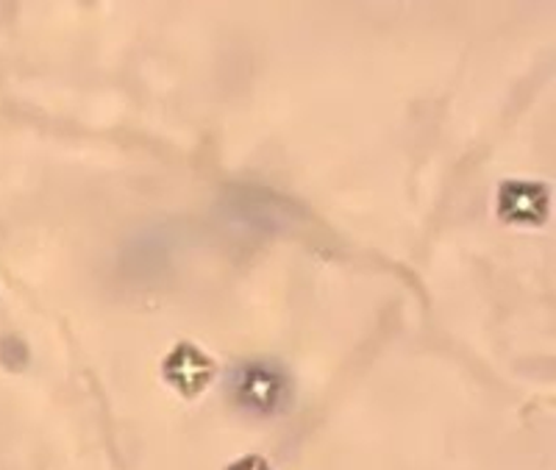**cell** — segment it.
Wrapping results in <instances>:
<instances>
[{
  "label": "cell",
  "mask_w": 556,
  "mask_h": 470,
  "mask_svg": "<svg viewBox=\"0 0 556 470\" xmlns=\"http://www.w3.org/2000/svg\"><path fill=\"white\" fill-rule=\"evenodd\" d=\"M231 395L245 412L276 415L290 398V382L278 365L245 363L235 370Z\"/></svg>",
  "instance_id": "cell-1"
},
{
  "label": "cell",
  "mask_w": 556,
  "mask_h": 470,
  "mask_svg": "<svg viewBox=\"0 0 556 470\" xmlns=\"http://www.w3.org/2000/svg\"><path fill=\"white\" fill-rule=\"evenodd\" d=\"M162 373H165L167 384L184 395V398H195L203 390L212 384L217 373L215 359L203 354L198 345L178 343L162 363Z\"/></svg>",
  "instance_id": "cell-2"
},
{
  "label": "cell",
  "mask_w": 556,
  "mask_h": 470,
  "mask_svg": "<svg viewBox=\"0 0 556 470\" xmlns=\"http://www.w3.org/2000/svg\"><path fill=\"white\" fill-rule=\"evenodd\" d=\"M498 215L518 226H540L548 217V187L540 181H504L498 190Z\"/></svg>",
  "instance_id": "cell-3"
},
{
  "label": "cell",
  "mask_w": 556,
  "mask_h": 470,
  "mask_svg": "<svg viewBox=\"0 0 556 470\" xmlns=\"http://www.w3.org/2000/svg\"><path fill=\"white\" fill-rule=\"evenodd\" d=\"M226 470H273V468L265 457H256V454H251V457H242V459H237V462H231Z\"/></svg>",
  "instance_id": "cell-4"
}]
</instances>
